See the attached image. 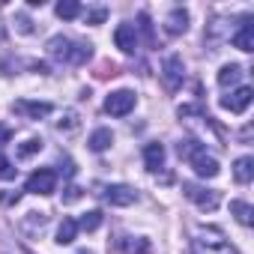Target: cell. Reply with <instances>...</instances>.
<instances>
[{
    "label": "cell",
    "instance_id": "9c48e42d",
    "mask_svg": "<svg viewBox=\"0 0 254 254\" xmlns=\"http://www.w3.org/2000/svg\"><path fill=\"white\" fill-rule=\"evenodd\" d=\"M114 42H117V48L123 54H135V48H138V30H135V24H120L114 30Z\"/></svg>",
    "mask_w": 254,
    "mask_h": 254
},
{
    "label": "cell",
    "instance_id": "ffe728a7",
    "mask_svg": "<svg viewBox=\"0 0 254 254\" xmlns=\"http://www.w3.org/2000/svg\"><path fill=\"white\" fill-rule=\"evenodd\" d=\"M57 15L63 21H72V18L81 15V3H78V0H60V3H57Z\"/></svg>",
    "mask_w": 254,
    "mask_h": 254
},
{
    "label": "cell",
    "instance_id": "1f68e13d",
    "mask_svg": "<svg viewBox=\"0 0 254 254\" xmlns=\"http://www.w3.org/2000/svg\"><path fill=\"white\" fill-rule=\"evenodd\" d=\"M18 197H21V191H0V200L3 203H18Z\"/></svg>",
    "mask_w": 254,
    "mask_h": 254
},
{
    "label": "cell",
    "instance_id": "7402d4cb",
    "mask_svg": "<svg viewBox=\"0 0 254 254\" xmlns=\"http://www.w3.org/2000/svg\"><path fill=\"white\" fill-rule=\"evenodd\" d=\"M99 224H102V212L99 209H90V212H84L78 218V230H87V233H93Z\"/></svg>",
    "mask_w": 254,
    "mask_h": 254
},
{
    "label": "cell",
    "instance_id": "8fae6325",
    "mask_svg": "<svg viewBox=\"0 0 254 254\" xmlns=\"http://www.w3.org/2000/svg\"><path fill=\"white\" fill-rule=\"evenodd\" d=\"M45 227H48V215L45 212H27L24 221H21V233L30 236V239H39L45 233Z\"/></svg>",
    "mask_w": 254,
    "mask_h": 254
},
{
    "label": "cell",
    "instance_id": "30bf717a",
    "mask_svg": "<svg viewBox=\"0 0 254 254\" xmlns=\"http://www.w3.org/2000/svg\"><path fill=\"white\" fill-rule=\"evenodd\" d=\"M12 108H15V114H21L24 120H42V117L51 114V105H48V102H27V99H18Z\"/></svg>",
    "mask_w": 254,
    "mask_h": 254
},
{
    "label": "cell",
    "instance_id": "5b68a950",
    "mask_svg": "<svg viewBox=\"0 0 254 254\" xmlns=\"http://www.w3.org/2000/svg\"><path fill=\"white\" fill-rule=\"evenodd\" d=\"M54 189H57V174H54L51 168L33 171V174L27 177V186H24V191H30V194H51Z\"/></svg>",
    "mask_w": 254,
    "mask_h": 254
},
{
    "label": "cell",
    "instance_id": "d6a6232c",
    "mask_svg": "<svg viewBox=\"0 0 254 254\" xmlns=\"http://www.w3.org/2000/svg\"><path fill=\"white\" fill-rule=\"evenodd\" d=\"M33 69H36L39 75H48V66H45V63H33Z\"/></svg>",
    "mask_w": 254,
    "mask_h": 254
},
{
    "label": "cell",
    "instance_id": "d6986e66",
    "mask_svg": "<svg viewBox=\"0 0 254 254\" xmlns=\"http://www.w3.org/2000/svg\"><path fill=\"white\" fill-rule=\"evenodd\" d=\"M75 236H78V221L75 218H63L60 227H57V242L69 245V242H75Z\"/></svg>",
    "mask_w": 254,
    "mask_h": 254
},
{
    "label": "cell",
    "instance_id": "9a60e30c",
    "mask_svg": "<svg viewBox=\"0 0 254 254\" xmlns=\"http://www.w3.org/2000/svg\"><path fill=\"white\" fill-rule=\"evenodd\" d=\"M233 48H239V51H254V24L251 21H245L242 27H239V33H233Z\"/></svg>",
    "mask_w": 254,
    "mask_h": 254
},
{
    "label": "cell",
    "instance_id": "d4e9b609",
    "mask_svg": "<svg viewBox=\"0 0 254 254\" xmlns=\"http://www.w3.org/2000/svg\"><path fill=\"white\" fill-rule=\"evenodd\" d=\"M57 129H60V132H75V129H78V114H75V111H66V120L57 123Z\"/></svg>",
    "mask_w": 254,
    "mask_h": 254
},
{
    "label": "cell",
    "instance_id": "484cf974",
    "mask_svg": "<svg viewBox=\"0 0 254 254\" xmlns=\"http://www.w3.org/2000/svg\"><path fill=\"white\" fill-rule=\"evenodd\" d=\"M138 21H141V33L147 36V42H150V45H156V33H153V24H150V15H147V12H141V15H138Z\"/></svg>",
    "mask_w": 254,
    "mask_h": 254
},
{
    "label": "cell",
    "instance_id": "f546056e",
    "mask_svg": "<svg viewBox=\"0 0 254 254\" xmlns=\"http://www.w3.org/2000/svg\"><path fill=\"white\" fill-rule=\"evenodd\" d=\"M120 245H123L126 251H138V254H147V248H150L147 242H120Z\"/></svg>",
    "mask_w": 254,
    "mask_h": 254
},
{
    "label": "cell",
    "instance_id": "f1b7e54d",
    "mask_svg": "<svg viewBox=\"0 0 254 254\" xmlns=\"http://www.w3.org/2000/svg\"><path fill=\"white\" fill-rule=\"evenodd\" d=\"M81 189L78 186H66V194H63V203H75V200H81Z\"/></svg>",
    "mask_w": 254,
    "mask_h": 254
},
{
    "label": "cell",
    "instance_id": "603a6c76",
    "mask_svg": "<svg viewBox=\"0 0 254 254\" xmlns=\"http://www.w3.org/2000/svg\"><path fill=\"white\" fill-rule=\"evenodd\" d=\"M177 153H180V159H189V162H191L197 153H203V144H197V141L189 138V141H180V144H177Z\"/></svg>",
    "mask_w": 254,
    "mask_h": 254
},
{
    "label": "cell",
    "instance_id": "ac0fdd59",
    "mask_svg": "<svg viewBox=\"0 0 254 254\" xmlns=\"http://www.w3.org/2000/svg\"><path fill=\"white\" fill-rule=\"evenodd\" d=\"M233 177H236V183H251V177H254V159H251V156L236 159V165H233Z\"/></svg>",
    "mask_w": 254,
    "mask_h": 254
},
{
    "label": "cell",
    "instance_id": "4dcf8cb0",
    "mask_svg": "<svg viewBox=\"0 0 254 254\" xmlns=\"http://www.w3.org/2000/svg\"><path fill=\"white\" fill-rule=\"evenodd\" d=\"M15 21H18V24H15V27H18V33H33V24H30V18H27V15H18Z\"/></svg>",
    "mask_w": 254,
    "mask_h": 254
},
{
    "label": "cell",
    "instance_id": "7c38bea8",
    "mask_svg": "<svg viewBox=\"0 0 254 254\" xmlns=\"http://www.w3.org/2000/svg\"><path fill=\"white\" fill-rule=\"evenodd\" d=\"M191 168H194V174L197 177H203V180H212V177H218V162L212 159V156H206V150L203 153H197L194 159H191Z\"/></svg>",
    "mask_w": 254,
    "mask_h": 254
},
{
    "label": "cell",
    "instance_id": "4316f807",
    "mask_svg": "<svg viewBox=\"0 0 254 254\" xmlns=\"http://www.w3.org/2000/svg\"><path fill=\"white\" fill-rule=\"evenodd\" d=\"M15 177V168H12V162L0 153V180H12Z\"/></svg>",
    "mask_w": 254,
    "mask_h": 254
},
{
    "label": "cell",
    "instance_id": "83f0119b",
    "mask_svg": "<svg viewBox=\"0 0 254 254\" xmlns=\"http://www.w3.org/2000/svg\"><path fill=\"white\" fill-rule=\"evenodd\" d=\"M105 18H108V9H105V6H99V9L87 12V24H102Z\"/></svg>",
    "mask_w": 254,
    "mask_h": 254
},
{
    "label": "cell",
    "instance_id": "2e32d148",
    "mask_svg": "<svg viewBox=\"0 0 254 254\" xmlns=\"http://www.w3.org/2000/svg\"><path fill=\"white\" fill-rule=\"evenodd\" d=\"M239 78H242V66L239 63H224L218 69V84L221 87H233V84H239Z\"/></svg>",
    "mask_w": 254,
    "mask_h": 254
},
{
    "label": "cell",
    "instance_id": "277c9868",
    "mask_svg": "<svg viewBox=\"0 0 254 254\" xmlns=\"http://www.w3.org/2000/svg\"><path fill=\"white\" fill-rule=\"evenodd\" d=\"M135 102H138V96H135L132 90H114V93L105 99V114H111V117H126V114L135 108Z\"/></svg>",
    "mask_w": 254,
    "mask_h": 254
},
{
    "label": "cell",
    "instance_id": "44dd1931",
    "mask_svg": "<svg viewBox=\"0 0 254 254\" xmlns=\"http://www.w3.org/2000/svg\"><path fill=\"white\" fill-rule=\"evenodd\" d=\"M230 212L236 215V221H239V224H245V227L251 224V215H254V209H251L245 200H230Z\"/></svg>",
    "mask_w": 254,
    "mask_h": 254
},
{
    "label": "cell",
    "instance_id": "8992f818",
    "mask_svg": "<svg viewBox=\"0 0 254 254\" xmlns=\"http://www.w3.org/2000/svg\"><path fill=\"white\" fill-rule=\"evenodd\" d=\"M183 78H186V66H183V57H180V54H171V57L162 63V81H165V87L174 93V90H180Z\"/></svg>",
    "mask_w": 254,
    "mask_h": 254
},
{
    "label": "cell",
    "instance_id": "3957f363",
    "mask_svg": "<svg viewBox=\"0 0 254 254\" xmlns=\"http://www.w3.org/2000/svg\"><path fill=\"white\" fill-rule=\"evenodd\" d=\"M183 194H186L191 203H197V209L212 212V209L218 206V191L203 189V186H197V183H183Z\"/></svg>",
    "mask_w": 254,
    "mask_h": 254
},
{
    "label": "cell",
    "instance_id": "6da1fadb",
    "mask_svg": "<svg viewBox=\"0 0 254 254\" xmlns=\"http://www.w3.org/2000/svg\"><path fill=\"white\" fill-rule=\"evenodd\" d=\"M194 254H236L230 239L221 233V227L200 224L194 230Z\"/></svg>",
    "mask_w": 254,
    "mask_h": 254
},
{
    "label": "cell",
    "instance_id": "4fadbf2b",
    "mask_svg": "<svg viewBox=\"0 0 254 254\" xmlns=\"http://www.w3.org/2000/svg\"><path fill=\"white\" fill-rule=\"evenodd\" d=\"M165 30H168V36H183L189 30V12L186 9H174L168 15V21H165Z\"/></svg>",
    "mask_w": 254,
    "mask_h": 254
},
{
    "label": "cell",
    "instance_id": "e0dca14e",
    "mask_svg": "<svg viewBox=\"0 0 254 254\" xmlns=\"http://www.w3.org/2000/svg\"><path fill=\"white\" fill-rule=\"evenodd\" d=\"M87 144H90V150H93V153H105V150L114 144V132H111V129H96V132L90 135V141H87Z\"/></svg>",
    "mask_w": 254,
    "mask_h": 254
},
{
    "label": "cell",
    "instance_id": "52a82bcc",
    "mask_svg": "<svg viewBox=\"0 0 254 254\" xmlns=\"http://www.w3.org/2000/svg\"><path fill=\"white\" fill-rule=\"evenodd\" d=\"M102 200H108L111 206H132L138 200V191L129 186H102Z\"/></svg>",
    "mask_w": 254,
    "mask_h": 254
},
{
    "label": "cell",
    "instance_id": "5bb4252c",
    "mask_svg": "<svg viewBox=\"0 0 254 254\" xmlns=\"http://www.w3.org/2000/svg\"><path fill=\"white\" fill-rule=\"evenodd\" d=\"M144 165H147V171H153V174L165 165V147H162L159 141H153V144L144 147Z\"/></svg>",
    "mask_w": 254,
    "mask_h": 254
},
{
    "label": "cell",
    "instance_id": "ba28073f",
    "mask_svg": "<svg viewBox=\"0 0 254 254\" xmlns=\"http://www.w3.org/2000/svg\"><path fill=\"white\" fill-rule=\"evenodd\" d=\"M251 99H254L251 87H236L230 96H221V108L230 111V114H242V111L251 105Z\"/></svg>",
    "mask_w": 254,
    "mask_h": 254
},
{
    "label": "cell",
    "instance_id": "836d02e7",
    "mask_svg": "<svg viewBox=\"0 0 254 254\" xmlns=\"http://www.w3.org/2000/svg\"><path fill=\"white\" fill-rule=\"evenodd\" d=\"M75 254H93V251H87V248H84V251H75Z\"/></svg>",
    "mask_w": 254,
    "mask_h": 254
},
{
    "label": "cell",
    "instance_id": "cb8c5ba5",
    "mask_svg": "<svg viewBox=\"0 0 254 254\" xmlns=\"http://www.w3.org/2000/svg\"><path fill=\"white\" fill-rule=\"evenodd\" d=\"M39 150H42V141H39V138H27V141L15 150V156H18V159H30V156H36Z\"/></svg>",
    "mask_w": 254,
    "mask_h": 254
},
{
    "label": "cell",
    "instance_id": "7a4b0ae2",
    "mask_svg": "<svg viewBox=\"0 0 254 254\" xmlns=\"http://www.w3.org/2000/svg\"><path fill=\"white\" fill-rule=\"evenodd\" d=\"M48 54H51L54 60L66 63V66H78V63H87L93 51H90V45L72 42V39H66V36H54V39L48 42Z\"/></svg>",
    "mask_w": 254,
    "mask_h": 254
}]
</instances>
